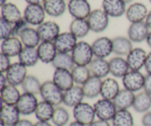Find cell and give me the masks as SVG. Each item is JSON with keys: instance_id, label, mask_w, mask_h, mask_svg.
<instances>
[{"instance_id": "6da1fadb", "label": "cell", "mask_w": 151, "mask_h": 126, "mask_svg": "<svg viewBox=\"0 0 151 126\" xmlns=\"http://www.w3.org/2000/svg\"><path fill=\"white\" fill-rule=\"evenodd\" d=\"M40 95L43 100L51 103L54 106H59L63 103V91L52 81L42 83Z\"/></svg>"}, {"instance_id": "7a4b0ae2", "label": "cell", "mask_w": 151, "mask_h": 126, "mask_svg": "<svg viewBox=\"0 0 151 126\" xmlns=\"http://www.w3.org/2000/svg\"><path fill=\"white\" fill-rule=\"evenodd\" d=\"M71 55L75 64L78 66H88L94 57L91 44L84 41L78 42Z\"/></svg>"}, {"instance_id": "3957f363", "label": "cell", "mask_w": 151, "mask_h": 126, "mask_svg": "<svg viewBox=\"0 0 151 126\" xmlns=\"http://www.w3.org/2000/svg\"><path fill=\"white\" fill-rule=\"evenodd\" d=\"M73 116L75 121L87 126L92 123L97 117L94 106L85 102H82L73 108Z\"/></svg>"}, {"instance_id": "277c9868", "label": "cell", "mask_w": 151, "mask_h": 126, "mask_svg": "<svg viewBox=\"0 0 151 126\" xmlns=\"http://www.w3.org/2000/svg\"><path fill=\"white\" fill-rule=\"evenodd\" d=\"M87 20L91 30L97 33L106 30L109 24V16L103 9L92 10Z\"/></svg>"}, {"instance_id": "5b68a950", "label": "cell", "mask_w": 151, "mask_h": 126, "mask_svg": "<svg viewBox=\"0 0 151 126\" xmlns=\"http://www.w3.org/2000/svg\"><path fill=\"white\" fill-rule=\"evenodd\" d=\"M96 117L99 120L111 121L117 112L116 106L113 100L100 99L94 104Z\"/></svg>"}, {"instance_id": "8992f818", "label": "cell", "mask_w": 151, "mask_h": 126, "mask_svg": "<svg viewBox=\"0 0 151 126\" xmlns=\"http://www.w3.org/2000/svg\"><path fill=\"white\" fill-rule=\"evenodd\" d=\"M46 14L43 5L27 4L24 10L23 17L29 24L38 27L44 22Z\"/></svg>"}, {"instance_id": "52a82bcc", "label": "cell", "mask_w": 151, "mask_h": 126, "mask_svg": "<svg viewBox=\"0 0 151 126\" xmlns=\"http://www.w3.org/2000/svg\"><path fill=\"white\" fill-rule=\"evenodd\" d=\"M5 75L8 84L16 86H21L28 75L27 67L20 62H16L12 63L8 70L5 72Z\"/></svg>"}, {"instance_id": "ba28073f", "label": "cell", "mask_w": 151, "mask_h": 126, "mask_svg": "<svg viewBox=\"0 0 151 126\" xmlns=\"http://www.w3.org/2000/svg\"><path fill=\"white\" fill-rule=\"evenodd\" d=\"M67 8L74 19H87L92 11L88 0H69Z\"/></svg>"}, {"instance_id": "9c48e42d", "label": "cell", "mask_w": 151, "mask_h": 126, "mask_svg": "<svg viewBox=\"0 0 151 126\" xmlns=\"http://www.w3.org/2000/svg\"><path fill=\"white\" fill-rule=\"evenodd\" d=\"M145 78L140 71L130 70L122 78V85L124 88L133 92H137L142 90L144 87Z\"/></svg>"}, {"instance_id": "30bf717a", "label": "cell", "mask_w": 151, "mask_h": 126, "mask_svg": "<svg viewBox=\"0 0 151 126\" xmlns=\"http://www.w3.org/2000/svg\"><path fill=\"white\" fill-rule=\"evenodd\" d=\"M95 58H106L113 53V41L109 37H100L91 44Z\"/></svg>"}, {"instance_id": "8fae6325", "label": "cell", "mask_w": 151, "mask_h": 126, "mask_svg": "<svg viewBox=\"0 0 151 126\" xmlns=\"http://www.w3.org/2000/svg\"><path fill=\"white\" fill-rule=\"evenodd\" d=\"M41 41H51L54 42L60 34V28L58 24L53 21L44 22L37 27Z\"/></svg>"}, {"instance_id": "7c38bea8", "label": "cell", "mask_w": 151, "mask_h": 126, "mask_svg": "<svg viewBox=\"0 0 151 126\" xmlns=\"http://www.w3.org/2000/svg\"><path fill=\"white\" fill-rule=\"evenodd\" d=\"M38 100L36 95L29 93L22 94L16 106L19 109L21 114L28 116L35 114L36 108L38 105Z\"/></svg>"}, {"instance_id": "4fadbf2b", "label": "cell", "mask_w": 151, "mask_h": 126, "mask_svg": "<svg viewBox=\"0 0 151 126\" xmlns=\"http://www.w3.org/2000/svg\"><path fill=\"white\" fill-rule=\"evenodd\" d=\"M58 53H71L78 44V38L71 32H61L54 41Z\"/></svg>"}, {"instance_id": "5bb4252c", "label": "cell", "mask_w": 151, "mask_h": 126, "mask_svg": "<svg viewBox=\"0 0 151 126\" xmlns=\"http://www.w3.org/2000/svg\"><path fill=\"white\" fill-rule=\"evenodd\" d=\"M150 32V28L146 24L145 21L131 23L128 29V37L132 42L141 43L146 41Z\"/></svg>"}, {"instance_id": "9a60e30c", "label": "cell", "mask_w": 151, "mask_h": 126, "mask_svg": "<svg viewBox=\"0 0 151 126\" xmlns=\"http://www.w3.org/2000/svg\"><path fill=\"white\" fill-rule=\"evenodd\" d=\"M147 53L140 47L134 48L126 56V60L129 66L130 70L140 71L145 67Z\"/></svg>"}, {"instance_id": "2e32d148", "label": "cell", "mask_w": 151, "mask_h": 126, "mask_svg": "<svg viewBox=\"0 0 151 126\" xmlns=\"http://www.w3.org/2000/svg\"><path fill=\"white\" fill-rule=\"evenodd\" d=\"M23 48L24 45L19 37L11 36L1 41V53L10 58L19 56Z\"/></svg>"}, {"instance_id": "e0dca14e", "label": "cell", "mask_w": 151, "mask_h": 126, "mask_svg": "<svg viewBox=\"0 0 151 126\" xmlns=\"http://www.w3.org/2000/svg\"><path fill=\"white\" fill-rule=\"evenodd\" d=\"M148 13L145 4L141 2H135L127 8L125 16L131 23H137L145 22Z\"/></svg>"}, {"instance_id": "ac0fdd59", "label": "cell", "mask_w": 151, "mask_h": 126, "mask_svg": "<svg viewBox=\"0 0 151 126\" xmlns=\"http://www.w3.org/2000/svg\"><path fill=\"white\" fill-rule=\"evenodd\" d=\"M85 97L81 86L74 85L72 88L63 92V103L70 108H75L78 104L83 102Z\"/></svg>"}, {"instance_id": "d6986e66", "label": "cell", "mask_w": 151, "mask_h": 126, "mask_svg": "<svg viewBox=\"0 0 151 126\" xmlns=\"http://www.w3.org/2000/svg\"><path fill=\"white\" fill-rule=\"evenodd\" d=\"M21 113L16 105H7L1 103L0 117L6 126H13L20 120Z\"/></svg>"}, {"instance_id": "ffe728a7", "label": "cell", "mask_w": 151, "mask_h": 126, "mask_svg": "<svg viewBox=\"0 0 151 126\" xmlns=\"http://www.w3.org/2000/svg\"><path fill=\"white\" fill-rule=\"evenodd\" d=\"M52 81L63 92L75 85L72 72L67 69H55L52 75Z\"/></svg>"}, {"instance_id": "44dd1931", "label": "cell", "mask_w": 151, "mask_h": 126, "mask_svg": "<svg viewBox=\"0 0 151 126\" xmlns=\"http://www.w3.org/2000/svg\"><path fill=\"white\" fill-rule=\"evenodd\" d=\"M103 10L109 17H121L126 13V4L122 0H103Z\"/></svg>"}, {"instance_id": "7402d4cb", "label": "cell", "mask_w": 151, "mask_h": 126, "mask_svg": "<svg viewBox=\"0 0 151 126\" xmlns=\"http://www.w3.org/2000/svg\"><path fill=\"white\" fill-rule=\"evenodd\" d=\"M39 60L44 63H52L58 54L54 42L51 41H41L37 47Z\"/></svg>"}, {"instance_id": "603a6c76", "label": "cell", "mask_w": 151, "mask_h": 126, "mask_svg": "<svg viewBox=\"0 0 151 126\" xmlns=\"http://www.w3.org/2000/svg\"><path fill=\"white\" fill-rule=\"evenodd\" d=\"M88 66L91 75L101 79L106 78L110 74L109 61L106 58H94Z\"/></svg>"}, {"instance_id": "cb8c5ba5", "label": "cell", "mask_w": 151, "mask_h": 126, "mask_svg": "<svg viewBox=\"0 0 151 126\" xmlns=\"http://www.w3.org/2000/svg\"><path fill=\"white\" fill-rule=\"evenodd\" d=\"M120 90L119 83L115 78H107L103 80L100 96L103 99L114 100Z\"/></svg>"}, {"instance_id": "d4e9b609", "label": "cell", "mask_w": 151, "mask_h": 126, "mask_svg": "<svg viewBox=\"0 0 151 126\" xmlns=\"http://www.w3.org/2000/svg\"><path fill=\"white\" fill-rule=\"evenodd\" d=\"M110 74L114 78H122L130 71L126 59L121 56L114 57L109 60Z\"/></svg>"}, {"instance_id": "484cf974", "label": "cell", "mask_w": 151, "mask_h": 126, "mask_svg": "<svg viewBox=\"0 0 151 126\" xmlns=\"http://www.w3.org/2000/svg\"><path fill=\"white\" fill-rule=\"evenodd\" d=\"M103 79L91 75V78L82 86L85 97L94 99L100 95Z\"/></svg>"}, {"instance_id": "4316f807", "label": "cell", "mask_w": 151, "mask_h": 126, "mask_svg": "<svg viewBox=\"0 0 151 126\" xmlns=\"http://www.w3.org/2000/svg\"><path fill=\"white\" fill-rule=\"evenodd\" d=\"M43 7L48 16L55 18L64 14L67 8L65 0H45Z\"/></svg>"}, {"instance_id": "83f0119b", "label": "cell", "mask_w": 151, "mask_h": 126, "mask_svg": "<svg viewBox=\"0 0 151 126\" xmlns=\"http://www.w3.org/2000/svg\"><path fill=\"white\" fill-rule=\"evenodd\" d=\"M113 41V53L117 56H127L134 49L133 42L128 37L116 36L112 39Z\"/></svg>"}, {"instance_id": "f1b7e54d", "label": "cell", "mask_w": 151, "mask_h": 126, "mask_svg": "<svg viewBox=\"0 0 151 126\" xmlns=\"http://www.w3.org/2000/svg\"><path fill=\"white\" fill-rule=\"evenodd\" d=\"M135 96L136 94L134 92L124 88L119 91V94L116 95L113 101L117 110H128V109L133 107Z\"/></svg>"}, {"instance_id": "f546056e", "label": "cell", "mask_w": 151, "mask_h": 126, "mask_svg": "<svg viewBox=\"0 0 151 126\" xmlns=\"http://www.w3.org/2000/svg\"><path fill=\"white\" fill-rule=\"evenodd\" d=\"M1 18L11 24H15L23 18L22 12L16 4L11 2L1 6Z\"/></svg>"}, {"instance_id": "4dcf8cb0", "label": "cell", "mask_w": 151, "mask_h": 126, "mask_svg": "<svg viewBox=\"0 0 151 126\" xmlns=\"http://www.w3.org/2000/svg\"><path fill=\"white\" fill-rule=\"evenodd\" d=\"M18 58L19 62L27 68L35 66L38 63V60H40L38 50L35 47H24Z\"/></svg>"}, {"instance_id": "1f68e13d", "label": "cell", "mask_w": 151, "mask_h": 126, "mask_svg": "<svg viewBox=\"0 0 151 126\" xmlns=\"http://www.w3.org/2000/svg\"><path fill=\"white\" fill-rule=\"evenodd\" d=\"M0 91L1 103L3 104L16 105L22 95L17 86L10 84L7 85Z\"/></svg>"}, {"instance_id": "d6a6232c", "label": "cell", "mask_w": 151, "mask_h": 126, "mask_svg": "<svg viewBox=\"0 0 151 126\" xmlns=\"http://www.w3.org/2000/svg\"><path fill=\"white\" fill-rule=\"evenodd\" d=\"M19 38L22 41L24 47H37L41 42V38L39 36L37 29L32 27H27L21 33Z\"/></svg>"}, {"instance_id": "836d02e7", "label": "cell", "mask_w": 151, "mask_h": 126, "mask_svg": "<svg viewBox=\"0 0 151 126\" xmlns=\"http://www.w3.org/2000/svg\"><path fill=\"white\" fill-rule=\"evenodd\" d=\"M91 31L87 19H74L69 25V32H72L77 38H82L86 36Z\"/></svg>"}, {"instance_id": "e575fe53", "label": "cell", "mask_w": 151, "mask_h": 126, "mask_svg": "<svg viewBox=\"0 0 151 126\" xmlns=\"http://www.w3.org/2000/svg\"><path fill=\"white\" fill-rule=\"evenodd\" d=\"M133 109L137 113L145 114L151 109V95L145 91L136 94Z\"/></svg>"}, {"instance_id": "d590c367", "label": "cell", "mask_w": 151, "mask_h": 126, "mask_svg": "<svg viewBox=\"0 0 151 126\" xmlns=\"http://www.w3.org/2000/svg\"><path fill=\"white\" fill-rule=\"evenodd\" d=\"M55 106L47 101H42L38 103L36 110L35 112V117L38 121H49L52 120L54 114Z\"/></svg>"}, {"instance_id": "8d00e7d4", "label": "cell", "mask_w": 151, "mask_h": 126, "mask_svg": "<svg viewBox=\"0 0 151 126\" xmlns=\"http://www.w3.org/2000/svg\"><path fill=\"white\" fill-rule=\"evenodd\" d=\"M52 65L55 69H67L70 71L75 66L71 53H58Z\"/></svg>"}, {"instance_id": "74e56055", "label": "cell", "mask_w": 151, "mask_h": 126, "mask_svg": "<svg viewBox=\"0 0 151 126\" xmlns=\"http://www.w3.org/2000/svg\"><path fill=\"white\" fill-rule=\"evenodd\" d=\"M41 85L42 84L40 82L39 79L36 76L28 75L24 82L22 83L21 86L23 90V92L37 95V94H40Z\"/></svg>"}, {"instance_id": "f35d334b", "label": "cell", "mask_w": 151, "mask_h": 126, "mask_svg": "<svg viewBox=\"0 0 151 126\" xmlns=\"http://www.w3.org/2000/svg\"><path fill=\"white\" fill-rule=\"evenodd\" d=\"M74 81L76 85L82 86L91 76V72L88 66H78L75 65L71 70Z\"/></svg>"}, {"instance_id": "ab89813d", "label": "cell", "mask_w": 151, "mask_h": 126, "mask_svg": "<svg viewBox=\"0 0 151 126\" xmlns=\"http://www.w3.org/2000/svg\"><path fill=\"white\" fill-rule=\"evenodd\" d=\"M112 126H134V120L131 112L127 109L117 110L112 119Z\"/></svg>"}, {"instance_id": "60d3db41", "label": "cell", "mask_w": 151, "mask_h": 126, "mask_svg": "<svg viewBox=\"0 0 151 126\" xmlns=\"http://www.w3.org/2000/svg\"><path fill=\"white\" fill-rule=\"evenodd\" d=\"M70 120V114L68 110L62 106H56L53 114L52 122L55 126H65Z\"/></svg>"}, {"instance_id": "b9f144b4", "label": "cell", "mask_w": 151, "mask_h": 126, "mask_svg": "<svg viewBox=\"0 0 151 126\" xmlns=\"http://www.w3.org/2000/svg\"><path fill=\"white\" fill-rule=\"evenodd\" d=\"M12 33H13V24L1 18L0 19V38L1 41L11 37Z\"/></svg>"}, {"instance_id": "7bdbcfd3", "label": "cell", "mask_w": 151, "mask_h": 126, "mask_svg": "<svg viewBox=\"0 0 151 126\" xmlns=\"http://www.w3.org/2000/svg\"><path fill=\"white\" fill-rule=\"evenodd\" d=\"M28 24H29L27 22V21L25 20L24 17L22 18V19H21L19 22L13 24L12 36L19 37V38L21 33H22L27 27H28Z\"/></svg>"}, {"instance_id": "ee69618b", "label": "cell", "mask_w": 151, "mask_h": 126, "mask_svg": "<svg viewBox=\"0 0 151 126\" xmlns=\"http://www.w3.org/2000/svg\"><path fill=\"white\" fill-rule=\"evenodd\" d=\"M11 65L10 58L3 53H0V72L5 73Z\"/></svg>"}, {"instance_id": "f6af8a7d", "label": "cell", "mask_w": 151, "mask_h": 126, "mask_svg": "<svg viewBox=\"0 0 151 126\" xmlns=\"http://www.w3.org/2000/svg\"><path fill=\"white\" fill-rule=\"evenodd\" d=\"M143 89L145 92L151 95V74H147L145 75Z\"/></svg>"}, {"instance_id": "bcb514c9", "label": "cell", "mask_w": 151, "mask_h": 126, "mask_svg": "<svg viewBox=\"0 0 151 126\" xmlns=\"http://www.w3.org/2000/svg\"><path fill=\"white\" fill-rule=\"evenodd\" d=\"M142 124L143 126H151V111L144 114L142 118Z\"/></svg>"}, {"instance_id": "7dc6e473", "label": "cell", "mask_w": 151, "mask_h": 126, "mask_svg": "<svg viewBox=\"0 0 151 126\" xmlns=\"http://www.w3.org/2000/svg\"><path fill=\"white\" fill-rule=\"evenodd\" d=\"M144 68L147 72V74H151V52L147 53Z\"/></svg>"}, {"instance_id": "c3c4849f", "label": "cell", "mask_w": 151, "mask_h": 126, "mask_svg": "<svg viewBox=\"0 0 151 126\" xmlns=\"http://www.w3.org/2000/svg\"><path fill=\"white\" fill-rule=\"evenodd\" d=\"M35 123L27 119H21L13 126H34Z\"/></svg>"}, {"instance_id": "681fc988", "label": "cell", "mask_w": 151, "mask_h": 126, "mask_svg": "<svg viewBox=\"0 0 151 126\" xmlns=\"http://www.w3.org/2000/svg\"><path fill=\"white\" fill-rule=\"evenodd\" d=\"M88 126H111L109 121L102 120H94L92 123L90 124Z\"/></svg>"}, {"instance_id": "f907efd6", "label": "cell", "mask_w": 151, "mask_h": 126, "mask_svg": "<svg viewBox=\"0 0 151 126\" xmlns=\"http://www.w3.org/2000/svg\"><path fill=\"white\" fill-rule=\"evenodd\" d=\"M7 85H8V82H7L5 73H1L0 75V90L4 88Z\"/></svg>"}, {"instance_id": "816d5d0a", "label": "cell", "mask_w": 151, "mask_h": 126, "mask_svg": "<svg viewBox=\"0 0 151 126\" xmlns=\"http://www.w3.org/2000/svg\"><path fill=\"white\" fill-rule=\"evenodd\" d=\"M28 4H39L43 5L45 0H24Z\"/></svg>"}, {"instance_id": "f5cc1de1", "label": "cell", "mask_w": 151, "mask_h": 126, "mask_svg": "<svg viewBox=\"0 0 151 126\" xmlns=\"http://www.w3.org/2000/svg\"><path fill=\"white\" fill-rule=\"evenodd\" d=\"M34 126H52L50 122H46V121H38L35 122Z\"/></svg>"}, {"instance_id": "db71d44e", "label": "cell", "mask_w": 151, "mask_h": 126, "mask_svg": "<svg viewBox=\"0 0 151 126\" xmlns=\"http://www.w3.org/2000/svg\"><path fill=\"white\" fill-rule=\"evenodd\" d=\"M145 22L147 24V26H148V27L150 28V30H151V10L149 11L148 14H147V18L145 19Z\"/></svg>"}, {"instance_id": "11a10c76", "label": "cell", "mask_w": 151, "mask_h": 126, "mask_svg": "<svg viewBox=\"0 0 151 126\" xmlns=\"http://www.w3.org/2000/svg\"><path fill=\"white\" fill-rule=\"evenodd\" d=\"M146 42H147V44L148 45V47L151 49V31L149 32L148 35H147V38H146Z\"/></svg>"}, {"instance_id": "9f6ffc18", "label": "cell", "mask_w": 151, "mask_h": 126, "mask_svg": "<svg viewBox=\"0 0 151 126\" xmlns=\"http://www.w3.org/2000/svg\"><path fill=\"white\" fill-rule=\"evenodd\" d=\"M69 126H87V125H83V124L81 123V122H77V121H73V122H71L70 124H69Z\"/></svg>"}, {"instance_id": "6f0895ef", "label": "cell", "mask_w": 151, "mask_h": 126, "mask_svg": "<svg viewBox=\"0 0 151 126\" xmlns=\"http://www.w3.org/2000/svg\"><path fill=\"white\" fill-rule=\"evenodd\" d=\"M7 0H0V5L3 6L4 4H7Z\"/></svg>"}, {"instance_id": "680465c9", "label": "cell", "mask_w": 151, "mask_h": 126, "mask_svg": "<svg viewBox=\"0 0 151 126\" xmlns=\"http://www.w3.org/2000/svg\"><path fill=\"white\" fill-rule=\"evenodd\" d=\"M122 1H124V2L125 3V4H128V3H131V2H132L133 1V0H122Z\"/></svg>"}, {"instance_id": "91938a15", "label": "cell", "mask_w": 151, "mask_h": 126, "mask_svg": "<svg viewBox=\"0 0 151 126\" xmlns=\"http://www.w3.org/2000/svg\"><path fill=\"white\" fill-rule=\"evenodd\" d=\"M0 126H6V125H5V124L2 122V121L0 120Z\"/></svg>"}, {"instance_id": "94428289", "label": "cell", "mask_w": 151, "mask_h": 126, "mask_svg": "<svg viewBox=\"0 0 151 126\" xmlns=\"http://www.w3.org/2000/svg\"><path fill=\"white\" fill-rule=\"evenodd\" d=\"M65 1H69V0H65Z\"/></svg>"}, {"instance_id": "6125c7cd", "label": "cell", "mask_w": 151, "mask_h": 126, "mask_svg": "<svg viewBox=\"0 0 151 126\" xmlns=\"http://www.w3.org/2000/svg\"><path fill=\"white\" fill-rule=\"evenodd\" d=\"M150 3H151V0H150Z\"/></svg>"}]
</instances>
